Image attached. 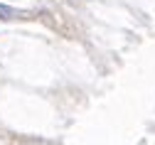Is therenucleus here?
Wrapping results in <instances>:
<instances>
[{"label": "nucleus", "instance_id": "nucleus-1", "mask_svg": "<svg viewBox=\"0 0 155 145\" xmlns=\"http://www.w3.org/2000/svg\"><path fill=\"white\" fill-rule=\"evenodd\" d=\"M22 12L20 10H15V8H10V5H3L0 3V20H15V17H20Z\"/></svg>", "mask_w": 155, "mask_h": 145}]
</instances>
